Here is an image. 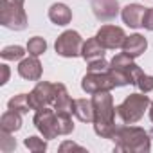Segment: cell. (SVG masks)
<instances>
[{"mask_svg": "<svg viewBox=\"0 0 153 153\" xmlns=\"http://www.w3.org/2000/svg\"><path fill=\"white\" fill-rule=\"evenodd\" d=\"M92 103H94V128H96V133L105 137V139H114L115 135V106H114V99L110 96V92H97L94 94L92 97Z\"/></svg>", "mask_w": 153, "mask_h": 153, "instance_id": "1", "label": "cell"}, {"mask_svg": "<svg viewBox=\"0 0 153 153\" xmlns=\"http://www.w3.org/2000/svg\"><path fill=\"white\" fill-rule=\"evenodd\" d=\"M149 135L142 128L121 126L115 130L114 140L117 151H149Z\"/></svg>", "mask_w": 153, "mask_h": 153, "instance_id": "2", "label": "cell"}, {"mask_svg": "<svg viewBox=\"0 0 153 153\" xmlns=\"http://www.w3.org/2000/svg\"><path fill=\"white\" fill-rule=\"evenodd\" d=\"M110 74L115 81L117 87H123V85H135L137 79L144 74L133 61L128 54H117L114 56V59L110 61Z\"/></svg>", "mask_w": 153, "mask_h": 153, "instance_id": "3", "label": "cell"}, {"mask_svg": "<svg viewBox=\"0 0 153 153\" xmlns=\"http://www.w3.org/2000/svg\"><path fill=\"white\" fill-rule=\"evenodd\" d=\"M148 105H149L148 96H144V94H131L117 106V114L126 124H133L144 115V110L148 108Z\"/></svg>", "mask_w": 153, "mask_h": 153, "instance_id": "4", "label": "cell"}, {"mask_svg": "<svg viewBox=\"0 0 153 153\" xmlns=\"http://www.w3.org/2000/svg\"><path fill=\"white\" fill-rule=\"evenodd\" d=\"M0 22L4 27H9L13 31H22L27 25V16L22 6L15 4L13 0H2V9H0Z\"/></svg>", "mask_w": 153, "mask_h": 153, "instance_id": "5", "label": "cell"}, {"mask_svg": "<svg viewBox=\"0 0 153 153\" xmlns=\"http://www.w3.org/2000/svg\"><path fill=\"white\" fill-rule=\"evenodd\" d=\"M115 85L114 78L110 70H105V72H88L83 81H81V88L88 94H97V92H110Z\"/></svg>", "mask_w": 153, "mask_h": 153, "instance_id": "6", "label": "cell"}, {"mask_svg": "<svg viewBox=\"0 0 153 153\" xmlns=\"http://www.w3.org/2000/svg\"><path fill=\"white\" fill-rule=\"evenodd\" d=\"M56 52L59 56L65 58H76L81 54L83 49V40L79 36V33L76 31H65L63 34H59V38L56 40Z\"/></svg>", "mask_w": 153, "mask_h": 153, "instance_id": "7", "label": "cell"}, {"mask_svg": "<svg viewBox=\"0 0 153 153\" xmlns=\"http://www.w3.org/2000/svg\"><path fill=\"white\" fill-rule=\"evenodd\" d=\"M34 124L43 133L45 139H54L56 135H59L58 133V114H56V110H51L47 106L36 110Z\"/></svg>", "mask_w": 153, "mask_h": 153, "instance_id": "8", "label": "cell"}, {"mask_svg": "<svg viewBox=\"0 0 153 153\" xmlns=\"http://www.w3.org/2000/svg\"><path fill=\"white\" fill-rule=\"evenodd\" d=\"M29 99V105H31V110H40L43 106H47L49 103L54 101V85L47 83V81H40L33 92L27 96Z\"/></svg>", "mask_w": 153, "mask_h": 153, "instance_id": "9", "label": "cell"}, {"mask_svg": "<svg viewBox=\"0 0 153 153\" xmlns=\"http://www.w3.org/2000/svg\"><path fill=\"white\" fill-rule=\"evenodd\" d=\"M96 38L99 40V43L105 47V49H119L123 47L124 40H126V34L121 27H115V25H103Z\"/></svg>", "mask_w": 153, "mask_h": 153, "instance_id": "10", "label": "cell"}, {"mask_svg": "<svg viewBox=\"0 0 153 153\" xmlns=\"http://www.w3.org/2000/svg\"><path fill=\"white\" fill-rule=\"evenodd\" d=\"M92 11L97 20L108 22L114 20L119 13V2L117 0H92Z\"/></svg>", "mask_w": 153, "mask_h": 153, "instance_id": "11", "label": "cell"}, {"mask_svg": "<svg viewBox=\"0 0 153 153\" xmlns=\"http://www.w3.org/2000/svg\"><path fill=\"white\" fill-rule=\"evenodd\" d=\"M18 74L22 76L24 79L38 81V79L42 78V63L38 61L36 56L25 58V59H22L20 65H18Z\"/></svg>", "mask_w": 153, "mask_h": 153, "instance_id": "12", "label": "cell"}, {"mask_svg": "<svg viewBox=\"0 0 153 153\" xmlns=\"http://www.w3.org/2000/svg\"><path fill=\"white\" fill-rule=\"evenodd\" d=\"M72 114L83 123H94V103L88 99H74L72 103Z\"/></svg>", "mask_w": 153, "mask_h": 153, "instance_id": "13", "label": "cell"}, {"mask_svg": "<svg viewBox=\"0 0 153 153\" xmlns=\"http://www.w3.org/2000/svg\"><path fill=\"white\" fill-rule=\"evenodd\" d=\"M144 13H146V7H142L139 4H128L123 9L121 16H123V20H124L126 25H130V27H140Z\"/></svg>", "mask_w": 153, "mask_h": 153, "instance_id": "14", "label": "cell"}, {"mask_svg": "<svg viewBox=\"0 0 153 153\" xmlns=\"http://www.w3.org/2000/svg\"><path fill=\"white\" fill-rule=\"evenodd\" d=\"M148 43H146V38L140 36V34H131V36H126L124 43H123V51L124 54H128L130 58H137L140 56L144 51H146Z\"/></svg>", "mask_w": 153, "mask_h": 153, "instance_id": "15", "label": "cell"}, {"mask_svg": "<svg viewBox=\"0 0 153 153\" xmlns=\"http://www.w3.org/2000/svg\"><path fill=\"white\" fill-rule=\"evenodd\" d=\"M72 99L65 88V85H54V101H52V106L56 112H72Z\"/></svg>", "mask_w": 153, "mask_h": 153, "instance_id": "16", "label": "cell"}, {"mask_svg": "<svg viewBox=\"0 0 153 153\" xmlns=\"http://www.w3.org/2000/svg\"><path fill=\"white\" fill-rule=\"evenodd\" d=\"M105 47L99 43L97 38H90L87 40V43H83V49H81V56L90 63V61H96V59H103L105 58Z\"/></svg>", "mask_w": 153, "mask_h": 153, "instance_id": "17", "label": "cell"}, {"mask_svg": "<svg viewBox=\"0 0 153 153\" xmlns=\"http://www.w3.org/2000/svg\"><path fill=\"white\" fill-rule=\"evenodd\" d=\"M49 18L56 25H67L72 20V13L65 4H52L49 9Z\"/></svg>", "mask_w": 153, "mask_h": 153, "instance_id": "18", "label": "cell"}, {"mask_svg": "<svg viewBox=\"0 0 153 153\" xmlns=\"http://www.w3.org/2000/svg\"><path fill=\"white\" fill-rule=\"evenodd\" d=\"M0 128L4 131H16L22 128V117H20V112H15V110H9L2 115L0 119Z\"/></svg>", "mask_w": 153, "mask_h": 153, "instance_id": "19", "label": "cell"}, {"mask_svg": "<svg viewBox=\"0 0 153 153\" xmlns=\"http://www.w3.org/2000/svg\"><path fill=\"white\" fill-rule=\"evenodd\" d=\"M7 106H9V110L20 112V114H25V112L31 110V105H29V99H27L25 94H18V96H15L13 99H9Z\"/></svg>", "mask_w": 153, "mask_h": 153, "instance_id": "20", "label": "cell"}, {"mask_svg": "<svg viewBox=\"0 0 153 153\" xmlns=\"http://www.w3.org/2000/svg\"><path fill=\"white\" fill-rule=\"evenodd\" d=\"M58 114V133L59 135H67L74 130L72 119H70V112H56Z\"/></svg>", "mask_w": 153, "mask_h": 153, "instance_id": "21", "label": "cell"}, {"mask_svg": "<svg viewBox=\"0 0 153 153\" xmlns=\"http://www.w3.org/2000/svg\"><path fill=\"white\" fill-rule=\"evenodd\" d=\"M45 49H47V43H45V40L40 38V36L31 38L29 43H27V52H29L31 56H36V58H38L40 54H43Z\"/></svg>", "mask_w": 153, "mask_h": 153, "instance_id": "22", "label": "cell"}, {"mask_svg": "<svg viewBox=\"0 0 153 153\" xmlns=\"http://www.w3.org/2000/svg\"><path fill=\"white\" fill-rule=\"evenodd\" d=\"M24 49L20 45H11V47H6L2 52H0V56H2L4 59L7 61H15V59H22L24 58Z\"/></svg>", "mask_w": 153, "mask_h": 153, "instance_id": "23", "label": "cell"}, {"mask_svg": "<svg viewBox=\"0 0 153 153\" xmlns=\"http://www.w3.org/2000/svg\"><path fill=\"white\" fill-rule=\"evenodd\" d=\"M0 137H2L0 139V149H2L4 153H9V151L15 149L16 142H15V139H11V131H4L2 130V135Z\"/></svg>", "mask_w": 153, "mask_h": 153, "instance_id": "24", "label": "cell"}, {"mask_svg": "<svg viewBox=\"0 0 153 153\" xmlns=\"http://www.w3.org/2000/svg\"><path fill=\"white\" fill-rule=\"evenodd\" d=\"M135 85L140 88V92L148 94L149 90H153V76H146V74H142L140 78L137 79V83H135Z\"/></svg>", "mask_w": 153, "mask_h": 153, "instance_id": "25", "label": "cell"}, {"mask_svg": "<svg viewBox=\"0 0 153 153\" xmlns=\"http://www.w3.org/2000/svg\"><path fill=\"white\" fill-rule=\"evenodd\" d=\"M25 146L31 151H45V148H47V144L40 137H29V139H25Z\"/></svg>", "mask_w": 153, "mask_h": 153, "instance_id": "26", "label": "cell"}, {"mask_svg": "<svg viewBox=\"0 0 153 153\" xmlns=\"http://www.w3.org/2000/svg\"><path fill=\"white\" fill-rule=\"evenodd\" d=\"M108 68H110V65L105 61V58L88 63V72H105V70H108Z\"/></svg>", "mask_w": 153, "mask_h": 153, "instance_id": "27", "label": "cell"}, {"mask_svg": "<svg viewBox=\"0 0 153 153\" xmlns=\"http://www.w3.org/2000/svg\"><path fill=\"white\" fill-rule=\"evenodd\" d=\"M142 27L148 29V31H153V7L146 9L144 18H142Z\"/></svg>", "mask_w": 153, "mask_h": 153, "instance_id": "28", "label": "cell"}, {"mask_svg": "<svg viewBox=\"0 0 153 153\" xmlns=\"http://www.w3.org/2000/svg\"><path fill=\"white\" fill-rule=\"evenodd\" d=\"M67 149H78V151H85V148H81V146H78V144H74V142H63V144H61V148H59V151H67Z\"/></svg>", "mask_w": 153, "mask_h": 153, "instance_id": "29", "label": "cell"}, {"mask_svg": "<svg viewBox=\"0 0 153 153\" xmlns=\"http://www.w3.org/2000/svg\"><path fill=\"white\" fill-rule=\"evenodd\" d=\"M0 70H2V78H0V83H7V79H9V67L7 65H0Z\"/></svg>", "mask_w": 153, "mask_h": 153, "instance_id": "30", "label": "cell"}, {"mask_svg": "<svg viewBox=\"0 0 153 153\" xmlns=\"http://www.w3.org/2000/svg\"><path fill=\"white\" fill-rule=\"evenodd\" d=\"M15 4H18V6H24V0H13Z\"/></svg>", "mask_w": 153, "mask_h": 153, "instance_id": "31", "label": "cell"}, {"mask_svg": "<svg viewBox=\"0 0 153 153\" xmlns=\"http://www.w3.org/2000/svg\"><path fill=\"white\" fill-rule=\"evenodd\" d=\"M149 119L153 121V103H151V110H149Z\"/></svg>", "mask_w": 153, "mask_h": 153, "instance_id": "32", "label": "cell"}, {"mask_svg": "<svg viewBox=\"0 0 153 153\" xmlns=\"http://www.w3.org/2000/svg\"><path fill=\"white\" fill-rule=\"evenodd\" d=\"M148 135H149V139H153V128L149 130V133H148Z\"/></svg>", "mask_w": 153, "mask_h": 153, "instance_id": "33", "label": "cell"}]
</instances>
